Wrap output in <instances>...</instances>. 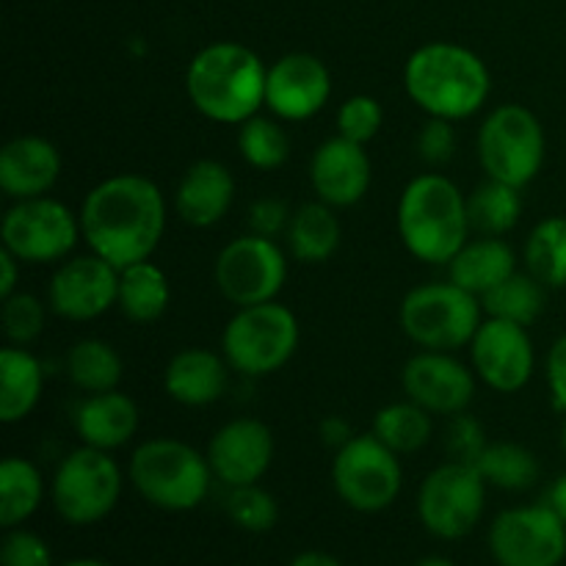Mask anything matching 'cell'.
<instances>
[{"mask_svg":"<svg viewBox=\"0 0 566 566\" xmlns=\"http://www.w3.org/2000/svg\"><path fill=\"white\" fill-rule=\"evenodd\" d=\"M523 263L547 291L566 287V216L536 221L525 238Z\"/></svg>","mask_w":566,"mask_h":566,"instance_id":"cell-32","label":"cell"},{"mask_svg":"<svg viewBox=\"0 0 566 566\" xmlns=\"http://www.w3.org/2000/svg\"><path fill=\"white\" fill-rule=\"evenodd\" d=\"M475 155L490 180L525 188L539 177L547 136L539 116L520 103H503L484 116L475 136Z\"/></svg>","mask_w":566,"mask_h":566,"instance_id":"cell-8","label":"cell"},{"mask_svg":"<svg viewBox=\"0 0 566 566\" xmlns=\"http://www.w3.org/2000/svg\"><path fill=\"white\" fill-rule=\"evenodd\" d=\"M61 566H111L108 562H99V558H72V562Z\"/></svg>","mask_w":566,"mask_h":566,"instance_id":"cell-49","label":"cell"},{"mask_svg":"<svg viewBox=\"0 0 566 566\" xmlns=\"http://www.w3.org/2000/svg\"><path fill=\"white\" fill-rule=\"evenodd\" d=\"M208 462L216 481L230 486L260 484L274 464V434L258 418H235L216 429L208 442Z\"/></svg>","mask_w":566,"mask_h":566,"instance_id":"cell-19","label":"cell"},{"mask_svg":"<svg viewBox=\"0 0 566 566\" xmlns=\"http://www.w3.org/2000/svg\"><path fill=\"white\" fill-rule=\"evenodd\" d=\"M484 318L481 298L451 280L412 287L398 307L403 335L426 352L457 354L470 346Z\"/></svg>","mask_w":566,"mask_h":566,"instance_id":"cell-6","label":"cell"},{"mask_svg":"<svg viewBox=\"0 0 566 566\" xmlns=\"http://www.w3.org/2000/svg\"><path fill=\"white\" fill-rule=\"evenodd\" d=\"M520 191L523 188L486 177L481 186H475L468 193L470 230L475 235L506 238L520 224V216H523V193Z\"/></svg>","mask_w":566,"mask_h":566,"instance_id":"cell-30","label":"cell"},{"mask_svg":"<svg viewBox=\"0 0 566 566\" xmlns=\"http://www.w3.org/2000/svg\"><path fill=\"white\" fill-rule=\"evenodd\" d=\"M227 517L247 534H265L280 523V503L260 484L230 486L224 497Z\"/></svg>","mask_w":566,"mask_h":566,"instance_id":"cell-37","label":"cell"},{"mask_svg":"<svg viewBox=\"0 0 566 566\" xmlns=\"http://www.w3.org/2000/svg\"><path fill=\"white\" fill-rule=\"evenodd\" d=\"M415 566H457V564L448 562V558H442V556H429V558H420Z\"/></svg>","mask_w":566,"mask_h":566,"instance_id":"cell-50","label":"cell"},{"mask_svg":"<svg viewBox=\"0 0 566 566\" xmlns=\"http://www.w3.org/2000/svg\"><path fill=\"white\" fill-rule=\"evenodd\" d=\"M235 202V177L221 160H193L175 188V210L180 221L197 230L216 227Z\"/></svg>","mask_w":566,"mask_h":566,"instance_id":"cell-22","label":"cell"},{"mask_svg":"<svg viewBox=\"0 0 566 566\" xmlns=\"http://www.w3.org/2000/svg\"><path fill=\"white\" fill-rule=\"evenodd\" d=\"M0 566H53L50 545L33 531L6 528L3 545H0Z\"/></svg>","mask_w":566,"mask_h":566,"instance_id":"cell-40","label":"cell"},{"mask_svg":"<svg viewBox=\"0 0 566 566\" xmlns=\"http://www.w3.org/2000/svg\"><path fill=\"white\" fill-rule=\"evenodd\" d=\"M125 363L111 343L99 337H83L66 352V376L81 392L119 390Z\"/></svg>","mask_w":566,"mask_h":566,"instance_id":"cell-31","label":"cell"},{"mask_svg":"<svg viewBox=\"0 0 566 566\" xmlns=\"http://www.w3.org/2000/svg\"><path fill=\"white\" fill-rule=\"evenodd\" d=\"M475 376L473 365H464L451 352H426L407 359L401 370V387L409 401L423 407L431 415H462L468 412L475 398Z\"/></svg>","mask_w":566,"mask_h":566,"instance_id":"cell-17","label":"cell"},{"mask_svg":"<svg viewBox=\"0 0 566 566\" xmlns=\"http://www.w3.org/2000/svg\"><path fill=\"white\" fill-rule=\"evenodd\" d=\"M230 370L224 354L188 346L166 363L164 390L180 407H210L227 392Z\"/></svg>","mask_w":566,"mask_h":566,"instance_id":"cell-23","label":"cell"},{"mask_svg":"<svg viewBox=\"0 0 566 566\" xmlns=\"http://www.w3.org/2000/svg\"><path fill=\"white\" fill-rule=\"evenodd\" d=\"M119 293V269L94 252L61 260L48 285V307L59 318L94 321L116 307Z\"/></svg>","mask_w":566,"mask_h":566,"instance_id":"cell-16","label":"cell"},{"mask_svg":"<svg viewBox=\"0 0 566 566\" xmlns=\"http://www.w3.org/2000/svg\"><path fill=\"white\" fill-rule=\"evenodd\" d=\"M332 486L352 512L379 514L401 495V459L374 431L354 434L332 459Z\"/></svg>","mask_w":566,"mask_h":566,"instance_id":"cell-11","label":"cell"},{"mask_svg":"<svg viewBox=\"0 0 566 566\" xmlns=\"http://www.w3.org/2000/svg\"><path fill=\"white\" fill-rule=\"evenodd\" d=\"M468 348L475 376L490 390L512 396L534 379L536 352L528 326L486 315Z\"/></svg>","mask_w":566,"mask_h":566,"instance_id":"cell-15","label":"cell"},{"mask_svg":"<svg viewBox=\"0 0 566 566\" xmlns=\"http://www.w3.org/2000/svg\"><path fill=\"white\" fill-rule=\"evenodd\" d=\"M403 88L426 116L462 122L484 111L492 75L475 50L457 42H429L403 64Z\"/></svg>","mask_w":566,"mask_h":566,"instance_id":"cell-2","label":"cell"},{"mask_svg":"<svg viewBox=\"0 0 566 566\" xmlns=\"http://www.w3.org/2000/svg\"><path fill=\"white\" fill-rule=\"evenodd\" d=\"M337 136L348 138L368 147L376 136H379L381 125H385V108L370 94H354V97L343 99L337 108Z\"/></svg>","mask_w":566,"mask_h":566,"instance_id":"cell-39","label":"cell"},{"mask_svg":"<svg viewBox=\"0 0 566 566\" xmlns=\"http://www.w3.org/2000/svg\"><path fill=\"white\" fill-rule=\"evenodd\" d=\"M171 285L169 276L153 260H142L119 269V293L116 307L133 324H153L169 310Z\"/></svg>","mask_w":566,"mask_h":566,"instance_id":"cell-28","label":"cell"},{"mask_svg":"<svg viewBox=\"0 0 566 566\" xmlns=\"http://www.w3.org/2000/svg\"><path fill=\"white\" fill-rule=\"evenodd\" d=\"M490 556L497 566H562L566 523L542 503L503 509L490 525Z\"/></svg>","mask_w":566,"mask_h":566,"instance_id":"cell-14","label":"cell"},{"mask_svg":"<svg viewBox=\"0 0 566 566\" xmlns=\"http://www.w3.org/2000/svg\"><path fill=\"white\" fill-rule=\"evenodd\" d=\"M138 423H142L138 403L122 390L92 392L77 403L75 415H72V426H75L81 446L99 448L108 453L125 448L136 437Z\"/></svg>","mask_w":566,"mask_h":566,"instance_id":"cell-24","label":"cell"},{"mask_svg":"<svg viewBox=\"0 0 566 566\" xmlns=\"http://www.w3.org/2000/svg\"><path fill=\"white\" fill-rule=\"evenodd\" d=\"M287 566H343L340 558H335L326 551H302L291 558Z\"/></svg>","mask_w":566,"mask_h":566,"instance_id":"cell-47","label":"cell"},{"mask_svg":"<svg viewBox=\"0 0 566 566\" xmlns=\"http://www.w3.org/2000/svg\"><path fill=\"white\" fill-rule=\"evenodd\" d=\"M486 434L481 429L479 420L473 415L462 412L451 418V429H448V451H451V459H459V462H475L479 453L486 448Z\"/></svg>","mask_w":566,"mask_h":566,"instance_id":"cell-43","label":"cell"},{"mask_svg":"<svg viewBox=\"0 0 566 566\" xmlns=\"http://www.w3.org/2000/svg\"><path fill=\"white\" fill-rule=\"evenodd\" d=\"M332 99V72L318 55L287 53L269 66L265 111L282 122L318 116Z\"/></svg>","mask_w":566,"mask_h":566,"instance_id":"cell-18","label":"cell"},{"mask_svg":"<svg viewBox=\"0 0 566 566\" xmlns=\"http://www.w3.org/2000/svg\"><path fill=\"white\" fill-rule=\"evenodd\" d=\"M166 197L155 180L133 171L99 180L83 197L77 219L88 252L114 269L153 260L166 232Z\"/></svg>","mask_w":566,"mask_h":566,"instance_id":"cell-1","label":"cell"},{"mask_svg":"<svg viewBox=\"0 0 566 566\" xmlns=\"http://www.w3.org/2000/svg\"><path fill=\"white\" fill-rule=\"evenodd\" d=\"M44 396V368L36 354L9 343L0 348V420L6 426L31 418Z\"/></svg>","mask_w":566,"mask_h":566,"instance_id":"cell-26","label":"cell"},{"mask_svg":"<svg viewBox=\"0 0 566 566\" xmlns=\"http://www.w3.org/2000/svg\"><path fill=\"white\" fill-rule=\"evenodd\" d=\"M298 340L302 329L296 313L274 298L235 310L221 332V354L235 374L263 379L291 363Z\"/></svg>","mask_w":566,"mask_h":566,"instance_id":"cell-7","label":"cell"},{"mask_svg":"<svg viewBox=\"0 0 566 566\" xmlns=\"http://www.w3.org/2000/svg\"><path fill=\"white\" fill-rule=\"evenodd\" d=\"M340 238L343 230L335 208L321 199L304 202L293 210L291 224H287V254L304 265H321L340 249Z\"/></svg>","mask_w":566,"mask_h":566,"instance_id":"cell-27","label":"cell"},{"mask_svg":"<svg viewBox=\"0 0 566 566\" xmlns=\"http://www.w3.org/2000/svg\"><path fill=\"white\" fill-rule=\"evenodd\" d=\"M0 321H3L6 340L14 346H28L36 340L48 326V307L42 298L33 293L17 291L14 296L3 298V310H0Z\"/></svg>","mask_w":566,"mask_h":566,"instance_id":"cell-38","label":"cell"},{"mask_svg":"<svg viewBox=\"0 0 566 566\" xmlns=\"http://www.w3.org/2000/svg\"><path fill=\"white\" fill-rule=\"evenodd\" d=\"M490 484L473 462H442L431 470L418 490L420 525L442 542H457L473 534L486 509Z\"/></svg>","mask_w":566,"mask_h":566,"instance_id":"cell-10","label":"cell"},{"mask_svg":"<svg viewBox=\"0 0 566 566\" xmlns=\"http://www.w3.org/2000/svg\"><path fill=\"white\" fill-rule=\"evenodd\" d=\"M20 260L11 252H6V249H0V298L14 296L17 285H20Z\"/></svg>","mask_w":566,"mask_h":566,"instance_id":"cell-46","label":"cell"},{"mask_svg":"<svg viewBox=\"0 0 566 566\" xmlns=\"http://www.w3.org/2000/svg\"><path fill=\"white\" fill-rule=\"evenodd\" d=\"M291 216L293 210L287 208V202L276 197H260L249 205V232L280 241V238H285Z\"/></svg>","mask_w":566,"mask_h":566,"instance_id":"cell-42","label":"cell"},{"mask_svg":"<svg viewBox=\"0 0 566 566\" xmlns=\"http://www.w3.org/2000/svg\"><path fill=\"white\" fill-rule=\"evenodd\" d=\"M238 153L252 169L274 171L291 158V136L274 114H254L238 125Z\"/></svg>","mask_w":566,"mask_h":566,"instance_id":"cell-36","label":"cell"},{"mask_svg":"<svg viewBox=\"0 0 566 566\" xmlns=\"http://www.w3.org/2000/svg\"><path fill=\"white\" fill-rule=\"evenodd\" d=\"M457 122L429 116L426 125L418 130L415 149L429 166H446L457 153Z\"/></svg>","mask_w":566,"mask_h":566,"instance_id":"cell-41","label":"cell"},{"mask_svg":"<svg viewBox=\"0 0 566 566\" xmlns=\"http://www.w3.org/2000/svg\"><path fill=\"white\" fill-rule=\"evenodd\" d=\"M374 182V164L365 144L335 136L318 144L310 158V186L315 199L329 208H354L365 199Z\"/></svg>","mask_w":566,"mask_h":566,"instance_id":"cell-20","label":"cell"},{"mask_svg":"<svg viewBox=\"0 0 566 566\" xmlns=\"http://www.w3.org/2000/svg\"><path fill=\"white\" fill-rule=\"evenodd\" d=\"M473 464L484 475L486 484L503 492L531 490L542 475L536 453L520 442H486Z\"/></svg>","mask_w":566,"mask_h":566,"instance_id":"cell-33","label":"cell"},{"mask_svg":"<svg viewBox=\"0 0 566 566\" xmlns=\"http://www.w3.org/2000/svg\"><path fill=\"white\" fill-rule=\"evenodd\" d=\"M133 490L160 512H193L202 506L213 486L208 453H199L175 437H155L133 451L127 464Z\"/></svg>","mask_w":566,"mask_h":566,"instance_id":"cell-5","label":"cell"},{"mask_svg":"<svg viewBox=\"0 0 566 566\" xmlns=\"http://www.w3.org/2000/svg\"><path fill=\"white\" fill-rule=\"evenodd\" d=\"M64 160L44 136H17L0 149V191L9 199L48 197L59 182Z\"/></svg>","mask_w":566,"mask_h":566,"instance_id":"cell-21","label":"cell"},{"mask_svg":"<svg viewBox=\"0 0 566 566\" xmlns=\"http://www.w3.org/2000/svg\"><path fill=\"white\" fill-rule=\"evenodd\" d=\"M213 282L235 310L274 302L287 282V252L280 241L254 232L232 238L216 254Z\"/></svg>","mask_w":566,"mask_h":566,"instance_id":"cell-13","label":"cell"},{"mask_svg":"<svg viewBox=\"0 0 566 566\" xmlns=\"http://www.w3.org/2000/svg\"><path fill=\"white\" fill-rule=\"evenodd\" d=\"M562 448H564V453H566V415H564V423H562Z\"/></svg>","mask_w":566,"mask_h":566,"instance_id":"cell-51","label":"cell"},{"mask_svg":"<svg viewBox=\"0 0 566 566\" xmlns=\"http://www.w3.org/2000/svg\"><path fill=\"white\" fill-rule=\"evenodd\" d=\"M125 475L116 459L99 448L81 446L66 453L50 481V501L66 525L103 523L119 506Z\"/></svg>","mask_w":566,"mask_h":566,"instance_id":"cell-9","label":"cell"},{"mask_svg":"<svg viewBox=\"0 0 566 566\" xmlns=\"http://www.w3.org/2000/svg\"><path fill=\"white\" fill-rule=\"evenodd\" d=\"M545 381L556 412L566 415V335L558 337L545 357Z\"/></svg>","mask_w":566,"mask_h":566,"instance_id":"cell-44","label":"cell"},{"mask_svg":"<svg viewBox=\"0 0 566 566\" xmlns=\"http://www.w3.org/2000/svg\"><path fill=\"white\" fill-rule=\"evenodd\" d=\"M44 501L42 470L22 457H6L0 462V525L17 528L39 512Z\"/></svg>","mask_w":566,"mask_h":566,"instance_id":"cell-29","label":"cell"},{"mask_svg":"<svg viewBox=\"0 0 566 566\" xmlns=\"http://www.w3.org/2000/svg\"><path fill=\"white\" fill-rule=\"evenodd\" d=\"M431 418L434 415L407 398V401L381 407L374 415V429L370 431L398 457H407V453L420 451L431 442V434H434V420Z\"/></svg>","mask_w":566,"mask_h":566,"instance_id":"cell-34","label":"cell"},{"mask_svg":"<svg viewBox=\"0 0 566 566\" xmlns=\"http://www.w3.org/2000/svg\"><path fill=\"white\" fill-rule=\"evenodd\" d=\"M0 241L22 265L61 263L83 241L81 219L53 197L20 199L6 210Z\"/></svg>","mask_w":566,"mask_h":566,"instance_id":"cell-12","label":"cell"},{"mask_svg":"<svg viewBox=\"0 0 566 566\" xmlns=\"http://www.w3.org/2000/svg\"><path fill=\"white\" fill-rule=\"evenodd\" d=\"M545 503L566 523V473H562L556 481H553L551 490H547Z\"/></svg>","mask_w":566,"mask_h":566,"instance_id":"cell-48","label":"cell"},{"mask_svg":"<svg viewBox=\"0 0 566 566\" xmlns=\"http://www.w3.org/2000/svg\"><path fill=\"white\" fill-rule=\"evenodd\" d=\"M318 437L326 448H335V451H340L348 440H354V429L346 418H340V415H329V418L321 420Z\"/></svg>","mask_w":566,"mask_h":566,"instance_id":"cell-45","label":"cell"},{"mask_svg":"<svg viewBox=\"0 0 566 566\" xmlns=\"http://www.w3.org/2000/svg\"><path fill=\"white\" fill-rule=\"evenodd\" d=\"M484 313L490 318L512 321V324L531 326L539 321L547 304V287L531 271H514L506 282L481 298Z\"/></svg>","mask_w":566,"mask_h":566,"instance_id":"cell-35","label":"cell"},{"mask_svg":"<svg viewBox=\"0 0 566 566\" xmlns=\"http://www.w3.org/2000/svg\"><path fill=\"white\" fill-rule=\"evenodd\" d=\"M446 269L448 280L457 282L464 291L475 293L479 298H484L486 293L495 291V287L501 285V282H506L514 271H520L517 252L512 249V243H509L506 238L495 235L470 238Z\"/></svg>","mask_w":566,"mask_h":566,"instance_id":"cell-25","label":"cell"},{"mask_svg":"<svg viewBox=\"0 0 566 566\" xmlns=\"http://www.w3.org/2000/svg\"><path fill=\"white\" fill-rule=\"evenodd\" d=\"M396 224L403 249L426 265H448L473 238L468 197L440 171H423L403 186Z\"/></svg>","mask_w":566,"mask_h":566,"instance_id":"cell-4","label":"cell"},{"mask_svg":"<svg viewBox=\"0 0 566 566\" xmlns=\"http://www.w3.org/2000/svg\"><path fill=\"white\" fill-rule=\"evenodd\" d=\"M269 66L241 42H213L186 70V94L193 108L219 125H243L265 108Z\"/></svg>","mask_w":566,"mask_h":566,"instance_id":"cell-3","label":"cell"}]
</instances>
